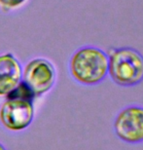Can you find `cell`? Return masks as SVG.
I'll list each match as a JSON object with an SVG mask.
<instances>
[{
	"label": "cell",
	"mask_w": 143,
	"mask_h": 150,
	"mask_svg": "<svg viewBox=\"0 0 143 150\" xmlns=\"http://www.w3.org/2000/svg\"><path fill=\"white\" fill-rule=\"evenodd\" d=\"M33 117V100H30L8 97L0 107V122L13 132L26 129L32 123Z\"/></svg>",
	"instance_id": "obj_5"
},
{
	"label": "cell",
	"mask_w": 143,
	"mask_h": 150,
	"mask_svg": "<svg viewBox=\"0 0 143 150\" xmlns=\"http://www.w3.org/2000/svg\"><path fill=\"white\" fill-rule=\"evenodd\" d=\"M113 132L128 144L143 143V105L130 104L116 114Z\"/></svg>",
	"instance_id": "obj_3"
},
{
	"label": "cell",
	"mask_w": 143,
	"mask_h": 150,
	"mask_svg": "<svg viewBox=\"0 0 143 150\" xmlns=\"http://www.w3.org/2000/svg\"><path fill=\"white\" fill-rule=\"evenodd\" d=\"M23 80V67L12 53L0 55V97L6 98Z\"/></svg>",
	"instance_id": "obj_6"
},
{
	"label": "cell",
	"mask_w": 143,
	"mask_h": 150,
	"mask_svg": "<svg viewBox=\"0 0 143 150\" xmlns=\"http://www.w3.org/2000/svg\"><path fill=\"white\" fill-rule=\"evenodd\" d=\"M27 0H0V9L4 13L16 11L22 8Z\"/></svg>",
	"instance_id": "obj_7"
},
{
	"label": "cell",
	"mask_w": 143,
	"mask_h": 150,
	"mask_svg": "<svg viewBox=\"0 0 143 150\" xmlns=\"http://www.w3.org/2000/svg\"><path fill=\"white\" fill-rule=\"evenodd\" d=\"M108 75L121 87H133L143 81V55L132 47L109 48Z\"/></svg>",
	"instance_id": "obj_2"
},
{
	"label": "cell",
	"mask_w": 143,
	"mask_h": 150,
	"mask_svg": "<svg viewBox=\"0 0 143 150\" xmlns=\"http://www.w3.org/2000/svg\"><path fill=\"white\" fill-rule=\"evenodd\" d=\"M0 150H7V149L4 147V145H3L1 142H0Z\"/></svg>",
	"instance_id": "obj_8"
},
{
	"label": "cell",
	"mask_w": 143,
	"mask_h": 150,
	"mask_svg": "<svg viewBox=\"0 0 143 150\" xmlns=\"http://www.w3.org/2000/svg\"><path fill=\"white\" fill-rule=\"evenodd\" d=\"M56 80V68L47 59H33L23 68V82L28 86L35 97H40L51 91Z\"/></svg>",
	"instance_id": "obj_4"
},
{
	"label": "cell",
	"mask_w": 143,
	"mask_h": 150,
	"mask_svg": "<svg viewBox=\"0 0 143 150\" xmlns=\"http://www.w3.org/2000/svg\"><path fill=\"white\" fill-rule=\"evenodd\" d=\"M69 72L77 83L95 86L108 76V56L94 46H84L73 53L69 59Z\"/></svg>",
	"instance_id": "obj_1"
}]
</instances>
